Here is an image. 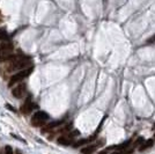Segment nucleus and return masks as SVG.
I'll list each match as a JSON object with an SVG mask.
<instances>
[{"instance_id":"obj_13","label":"nucleus","mask_w":155,"mask_h":154,"mask_svg":"<svg viewBox=\"0 0 155 154\" xmlns=\"http://www.w3.org/2000/svg\"><path fill=\"white\" fill-rule=\"evenodd\" d=\"M8 38H9L8 34L5 30H1V29H0V41H7Z\"/></svg>"},{"instance_id":"obj_10","label":"nucleus","mask_w":155,"mask_h":154,"mask_svg":"<svg viewBox=\"0 0 155 154\" xmlns=\"http://www.w3.org/2000/svg\"><path fill=\"white\" fill-rule=\"evenodd\" d=\"M96 138V134H93V137H90V138H87V139H81V140H78L76 143H74V147H78V146H81V145H85V144H88L89 141H92Z\"/></svg>"},{"instance_id":"obj_1","label":"nucleus","mask_w":155,"mask_h":154,"mask_svg":"<svg viewBox=\"0 0 155 154\" xmlns=\"http://www.w3.org/2000/svg\"><path fill=\"white\" fill-rule=\"evenodd\" d=\"M11 64L7 66L8 72H14V71H21L27 67L31 66V59L26 56H18L14 60L9 62Z\"/></svg>"},{"instance_id":"obj_7","label":"nucleus","mask_w":155,"mask_h":154,"mask_svg":"<svg viewBox=\"0 0 155 154\" xmlns=\"http://www.w3.org/2000/svg\"><path fill=\"white\" fill-rule=\"evenodd\" d=\"M12 94H13V96H15V97H18V98L22 97V96L26 94V85H25V84L18 85L14 89H12Z\"/></svg>"},{"instance_id":"obj_5","label":"nucleus","mask_w":155,"mask_h":154,"mask_svg":"<svg viewBox=\"0 0 155 154\" xmlns=\"http://www.w3.org/2000/svg\"><path fill=\"white\" fill-rule=\"evenodd\" d=\"M103 144H104V140L102 139V140H100L97 144H94V145H89V146H87V147H85V148H82L81 150V153L82 154H93L100 146H103Z\"/></svg>"},{"instance_id":"obj_6","label":"nucleus","mask_w":155,"mask_h":154,"mask_svg":"<svg viewBox=\"0 0 155 154\" xmlns=\"http://www.w3.org/2000/svg\"><path fill=\"white\" fill-rule=\"evenodd\" d=\"M18 57V55H13L11 51H0V63L12 62Z\"/></svg>"},{"instance_id":"obj_3","label":"nucleus","mask_w":155,"mask_h":154,"mask_svg":"<svg viewBox=\"0 0 155 154\" xmlns=\"http://www.w3.org/2000/svg\"><path fill=\"white\" fill-rule=\"evenodd\" d=\"M48 120H49V115L45 111H37L31 117V125L36 127L43 126Z\"/></svg>"},{"instance_id":"obj_9","label":"nucleus","mask_w":155,"mask_h":154,"mask_svg":"<svg viewBox=\"0 0 155 154\" xmlns=\"http://www.w3.org/2000/svg\"><path fill=\"white\" fill-rule=\"evenodd\" d=\"M64 120L62 121H57V122H53V123H50L49 125H46V127H44L43 129V132H45V131H49V130H52V129H55V127H57V126H60L64 124Z\"/></svg>"},{"instance_id":"obj_2","label":"nucleus","mask_w":155,"mask_h":154,"mask_svg":"<svg viewBox=\"0 0 155 154\" xmlns=\"http://www.w3.org/2000/svg\"><path fill=\"white\" fill-rule=\"evenodd\" d=\"M32 71H34V67H32V66H29V67H27V68H25V70L19 71L16 74H14V75L11 78V80H9V82H8V87L14 86L15 84H20L23 79H26L27 77L30 75L31 73H32Z\"/></svg>"},{"instance_id":"obj_8","label":"nucleus","mask_w":155,"mask_h":154,"mask_svg":"<svg viewBox=\"0 0 155 154\" xmlns=\"http://www.w3.org/2000/svg\"><path fill=\"white\" fill-rule=\"evenodd\" d=\"M57 143L59 145H62V146H68V145H72V139L67 136H62L57 139Z\"/></svg>"},{"instance_id":"obj_12","label":"nucleus","mask_w":155,"mask_h":154,"mask_svg":"<svg viewBox=\"0 0 155 154\" xmlns=\"http://www.w3.org/2000/svg\"><path fill=\"white\" fill-rule=\"evenodd\" d=\"M153 144H154V141L152 140V139H148L147 141H145L141 146H139V151L140 152H142V151H146L147 148H149V147H152L153 146Z\"/></svg>"},{"instance_id":"obj_11","label":"nucleus","mask_w":155,"mask_h":154,"mask_svg":"<svg viewBox=\"0 0 155 154\" xmlns=\"http://www.w3.org/2000/svg\"><path fill=\"white\" fill-rule=\"evenodd\" d=\"M12 50H13V44L11 42L0 43V51H12Z\"/></svg>"},{"instance_id":"obj_17","label":"nucleus","mask_w":155,"mask_h":154,"mask_svg":"<svg viewBox=\"0 0 155 154\" xmlns=\"http://www.w3.org/2000/svg\"><path fill=\"white\" fill-rule=\"evenodd\" d=\"M0 21H1V16H0Z\"/></svg>"},{"instance_id":"obj_15","label":"nucleus","mask_w":155,"mask_h":154,"mask_svg":"<svg viewBox=\"0 0 155 154\" xmlns=\"http://www.w3.org/2000/svg\"><path fill=\"white\" fill-rule=\"evenodd\" d=\"M147 43H148V44H152V43H155V35H154V36H153V37H151V38H149V39L147 41Z\"/></svg>"},{"instance_id":"obj_16","label":"nucleus","mask_w":155,"mask_h":154,"mask_svg":"<svg viewBox=\"0 0 155 154\" xmlns=\"http://www.w3.org/2000/svg\"><path fill=\"white\" fill-rule=\"evenodd\" d=\"M15 154H22V153H21V152H20L19 150H16V152H15Z\"/></svg>"},{"instance_id":"obj_4","label":"nucleus","mask_w":155,"mask_h":154,"mask_svg":"<svg viewBox=\"0 0 155 154\" xmlns=\"http://www.w3.org/2000/svg\"><path fill=\"white\" fill-rule=\"evenodd\" d=\"M37 105L35 104V103H32V101H31V98H28L27 101H26V103L25 104H22V107H21V113L22 114H25V115H28V114H30L31 110L32 109H35Z\"/></svg>"},{"instance_id":"obj_14","label":"nucleus","mask_w":155,"mask_h":154,"mask_svg":"<svg viewBox=\"0 0 155 154\" xmlns=\"http://www.w3.org/2000/svg\"><path fill=\"white\" fill-rule=\"evenodd\" d=\"M5 154H15V153H14L13 148H12L9 145H6V146H5Z\"/></svg>"}]
</instances>
